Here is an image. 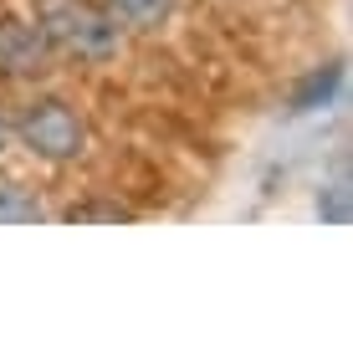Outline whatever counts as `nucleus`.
I'll return each instance as SVG.
<instances>
[{
  "mask_svg": "<svg viewBox=\"0 0 353 358\" xmlns=\"http://www.w3.org/2000/svg\"><path fill=\"white\" fill-rule=\"evenodd\" d=\"M41 36L46 46H62L77 62H108L118 57V26L113 15L87 0H46L41 6Z\"/></svg>",
  "mask_w": 353,
  "mask_h": 358,
  "instance_id": "nucleus-1",
  "label": "nucleus"
},
{
  "mask_svg": "<svg viewBox=\"0 0 353 358\" xmlns=\"http://www.w3.org/2000/svg\"><path fill=\"white\" fill-rule=\"evenodd\" d=\"M21 138H26V149L41 154V159H77L82 154V123H77V113L67 103H57V97L26 108Z\"/></svg>",
  "mask_w": 353,
  "mask_h": 358,
  "instance_id": "nucleus-2",
  "label": "nucleus"
},
{
  "mask_svg": "<svg viewBox=\"0 0 353 358\" xmlns=\"http://www.w3.org/2000/svg\"><path fill=\"white\" fill-rule=\"evenodd\" d=\"M0 72H10V77L46 72V36H41V26L0 21Z\"/></svg>",
  "mask_w": 353,
  "mask_h": 358,
  "instance_id": "nucleus-3",
  "label": "nucleus"
},
{
  "mask_svg": "<svg viewBox=\"0 0 353 358\" xmlns=\"http://www.w3.org/2000/svg\"><path fill=\"white\" fill-rule=\"evenodd\" d=\"M108 15L113 21H123V26H159L169 15V0H108Z\"/></svg>",
  "mask_w": 353,
  "mask_h": 358,
  "instance_id": "nucleus-4",
  "label": "nucleus"
},
{
  "mask_svg": "<svg viewBox=\"0 0 353 358\" xmlns=\"http://www.w3.org/2000/svg\"><path fill=\"white\" fill-rule=\"evenodd\" d=\"M41 220V205L21 185H0V225H31Z\"/></svg>",
  "mask_w": 353,
  "mask_h": 358,
  "instance_id": "nucleus-5",
  "label": "nucleus"
},
{
  "mask_svg": "<svg viewBox=\"0 0 353 358\" xmlns=\"http://www.w3.org/2000/svg\"><path fill=\"white\" fill-rule=\"evenodd\" d=\"M67 220L77 225V220H134V215H128L123 205H72Z\"/></svg>",
  "mask_w": 353,
  "mask_h": 358,
  "instance_id": "nucleus-6",
  "label": "nucleus"
},
{
  "mask_svg": "<svg viewBox=\"0 0 353 358\" xmlns=\"http://www.w3.org/2000/svg\"><path fill=\"white\" fill-rule=\"evenodd\" d=\"M6 143H10V128H6V118H0V154H6Z\"/></svg>",
  "mask_w": 353,
  "mask_h": 358,
  "instance_id": "nucleus-7",
  "label": "nucleus"
}]
</instances>
